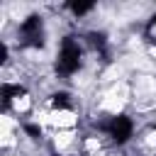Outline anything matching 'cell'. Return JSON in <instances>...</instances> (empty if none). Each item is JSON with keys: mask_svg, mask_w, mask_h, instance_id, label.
Listing matches in <instances>:
<instances>
[{"mask_svg": "<svg viewBox=\"0 0 156 156\" xmlns=\"http://www.w3.org/2000/svg\"><path fill=\"white\" fill-rule=\"evenodd\" d=\"M132 90L134 98H156V76L136 73V78L132 80Z\"/></svg>", "mask_w": 156, "mask_h": 156, "instance_id": "cell-1", "label": "cell"}, {"mask_svg": "<svg viewBox=\"0 0 156 156\" xmlns=\"http://www.w3.org/2000/svg\"><path fill=\"white\" fill-rule=\"evenodd\" d=\"M78 122V115L73 110H66V107H58V110H51L49 112V124L58 132V129H73Z\"/></svg>", "mask_w": 156, "mask_h": 156, "instance_id": "cell-2", "label": "cell"}, {"mask_svg": "<svg viewBox=\"0 0 156 156\" xmlns=\"http://www.w3.org/2000/svg\"><path fill=\"white\" fill-rule=\"evenodd\" d=\"M124 100H119V98H112V95H102V100H100V110L102 112H110V115H119L122 110H124Z\"/></svg>", "mask_w": 156, "mask_h": 156, "instance_id": "cell-3", "label": "cell"}, {"mask_svg": "<svg viewBox=\"0 0 156 156\" xmlns=\"http://www.w3.org/2000/svg\"><path fill=\"white\" fill-rule=\"evenodd\" d=\"M73 139H76V132H73V129H58V132L54 134V149H56V151H66V149L73 144Z\"/></svg>", "mask_w": 156, "mask_h": 156, "instance_id": "cell-4", "label": "cell"}, {"mask_svg": "<svg viewBox=\"0 0 156 156\" xmlns=\"http://www.w3.org/2000/svg\"><path fill=\"white\" fill-rule=\"evenodd\" d=\"M10 105H12L15 112L22 115V112H27V110L32 107V98H29V95H15V98L10 100Z\"/></svg>", "mask_w": 156, "mask_h": 156, "instance_id": "cell-5", "label": "cell"}, {"mask_svg": "<svg viewBox=\"0 0 156 156\" xmlns=\"http://www.w3.org/2000/svg\"><path fill=\"white\" fill-rule=\"evenodd\" d=\"M83 149H85L88 154H98V151L102 149V141H100V136H88V139L83 141Z\"/></svg>", "mask_w": 156, "mask_h": 156, "instance_id": "cell-6", "label": "cell"}, {"mask_svg": "<svg viewBox=\"0 0 156 156\" xmlns=\"http://www.w3.org/2000/svg\"><path fill=\"white\" fill-rule=\"evenodd\" d=\"M144 146L151 149V151H156V127H151V129L144 132Z\"/></svg>", "mask_w": 156, "mask_h": 156, "instance_id": "cell-7", "label": "cell"}, {"mask_svg": "<svg viewBox=\"0 0 156 156\" xmlns=\"http://www.w3.org/2000/svg\"><path fill=\"white\" fill-rule=\"evenodd\" d=\"M151 34H156V24H154V27H151Z\"/></svg>", "mask_w": 156, "mask_h": 156, "instance_id": "cell-8", "label": "cell"}, {"mask_svg": "<svg viewBox=\"0 0 156 156\" xmlns=\"http://www.w3.org/2000/svg\"><path fill=\"white\" fill-rule=\"evenodd\" d=\"M15 156H22V154H15Z\"/></svg>", "mask_w": 156, "mask_h": 156, "instance_id": "cell-9", "label": "cell"}]
</instances>
